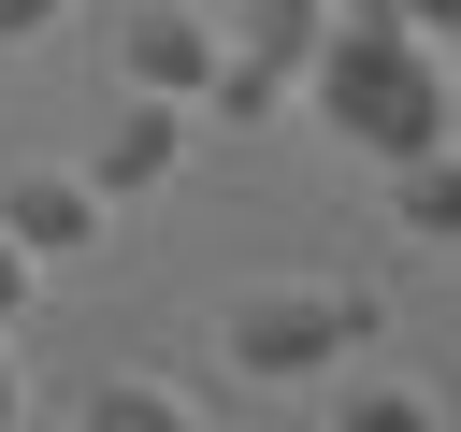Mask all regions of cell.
I'll return each mask as SVG.
<instances>
[{
  "label": "cell",
  "mask_w": 461,
  "mask_h": 432,
  "mask_svg": "<svg viewBox=\"0 0 461 432\" xmlns=\"http://www.w3.org/2000/svg\"><path fill=\"white\" fill-rule=\"evenodd\" d=\"M303 101L389 173V158H418V144H447L461 130V86H447V43L403 14V0H331V29H317V58H303Z\"/></svg>",
  "instance_id": "1"
},
{
  "label": "cell",
  "mask_w": 461,
  "mask_h": 432,
  "mask_svg": "<svg viewBox=\"0 0 461 432\" xmlns=\"http://www.w3.org/2000/svg\"><path fill=\"white\" fill-rule=\"evenodd\" d=\"M346 346H375V288H346V274H274V288H230L216 302V360L259 374V389L331 374Z\"/></svg>",
  "instance_id": "2"
},
{
  "label": "cell",
  "mask_w": 461,
  "mask_h": 432,
  "mask_svg": "<svg viewBox=\"0 0 461 432\" xmlns=\"http://www.w3.org/2000/svg\"><path fill=\"white\" fill-rule=\"evenodd\" d=\"M202 72H216V14H202V0H144V14L115 29V86H144V101H202Z\"/></svg>",
  "instance_id": "3"
},
{
  "label": "cell",
  "mask_w": 461,
  "mask_h": 432,
  "mask_svg": "<svg viewBox=\"0 0 461 432\" xmlns=\"http://www.w3.org/2000/svg\"><path fill=\"white\" fill-rule=\"evenodd\" d=\"M0 230H14L29 259H86V245L115 230V202H101L86 173H14V187H0Z\"/></svg>",
  "instance_id": "4"
},
{
  "label": "cell",
  "mask_w": 461,
  "mask_h": 432,
  "mask_svg": "<svg viewBox=\"0 0 461 432\" xmlns=\"http://www.w3.org/2000/svg\"><path fill=\"white\" fill-rule=\"evenodd\" d=\"M173 144H187V101H144V86H130V115H115L101 158H86V187H101V202H144V187L173 173Z\"/></svg>",
  "instance_id": "5"
},
{
  "label": "cell",
  "mask_w": 461,
  "mask_h": 432,
  "mask_svg": "<svg viewBox=\"0 0 461 432\" xmlns=\"http://www.w3.org/2000/svg\"><path fill=\"white\" fill-rule=\"evenodd\" d=\"M389 216H403L418 245H461V130L418 144V158H389Z\"/></svg>",
  "instance_id": "6"
},
{
  "label": "cell",
  "mask_w": 461,
  "mask_h": 432,
  "mask_svg": "<svg viewBox=\"0 0 461 432\" xmlns=\"http://www.w3.org/2000/svg\"><path fill=\"white\" fill-rule=\"evenodd\" d=\"M317 29H331V0H216V43H245V58H317Z\"/></svg>",
  "instance_id": "7"
},
{
  "label": "cell",
  "mask_w": 461,
  "mask_h": 432,
  "mask_svg": "<svg viewBox=\"0 0 461 432\" xmlns=\"http://www.w3.org/2000/svg\"><path fill=\"white\" fill-rule=\"evenodd\" d=\"M288 86H303L288 58H245V43H216V72H202V101H187V115H230V130H259Z\"/></svg>",
  "instance_id": "8"
},
{
  "label": "cell",
  "mask_w": 461,
  "mask_h": 432,
  "mask_svg": "<svg viewBox=\"0 0 461 432\" xmlns=\"http://www.w3.org/2000/svg\"><path fill=\"white\" fill-rule=\"evenodd\" d=\"M86 432H202V418H187V389H158V374H101V389H86Z\"/></svg>",
  "instance_id": "9"
},
{
  "label": "cell",
  "mask_w": 461,
  "mask_h": 432,
  "mask_svg": "<svg viewBox=\"0 0 461 432\" xmlns=\"http://www.w3.org/2000/svg\"><path fill=\"white\" fill-rule=\"evenodd\" d=\"M331 432H432V403H418V389H389V374H346Z\"/></svg>",
  "instance_id": "10"
},
{
  "label": "cell",
  "mask_w": 461,
  "mask_h": 432,
  "mask_svg": "<svg viewBox=\"0 0 461 432\" xmlns=\"http://www.w3.org/2000/svg\"><path fill=\"white\" fill-rule=\"evenodd\" d=\"M29 274H43V259H29V245H14V230H0V331H14V317H29Z\"/></svg>",
  "instance_id": "11"
},
{
  "label": "cell",
  "mask_w": 461,
  "mask_h": 432,
  "mask_svg": "<svg viewBox=\"0 0 461 432\" xmlns=\"http://www.w3.org/2000/svg\"><path fill=\"white\" fill-rule=\"evenodd\" d=\"M72 0H0V43H29V29H58Z\"/></svg>",
  "instance_id": "12"
},
{
  "label": "cell",
  "mask_w": 461,
  "mask_h": 432,
  "mask_svg": "<svg viewBox=\"0 0 461 432\" xmlns=\"http://www.w3.org/2000/svg\"><path fill=\"white\" fill-rule=\"evenodd\" d=\"M14 403H29V360H14V331H0V432H14Z\"/></svg>",
  "instance_id": "13"
},
{
  "label": "cell",
  "mask_w": 461,
  "mask_h": 432,
  "mask_svg": "<svg viewBox=\"0 0 461 432\" xmlns=\"http://www.w3.org/2000/svg\"><path fill=\"white\" fill-rule=\"evenodd\" d=\"M403 14H418V29H432V43H461V0H403Z\"/></svg>",
  "instance_id": "14"
}]
</instances>
